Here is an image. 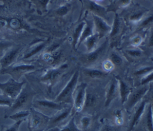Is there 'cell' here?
I'll use <instances>...</instances> for the list:
<instances>
[{
  "mask_svg": "<svg viewBox=\"0 0 153 131\" xmlns=\"http://www.w3.org/2000/svg\"><path fill=\"white\" fill-rule=\"evenodd\" d=\"M36 95L37 93L30 87H23L19 95L14 99L12 105L4 112V118H7L10 115L19 111L29 110Z\"/></svg>",
  "mask_w": 153,
  "mask_h": 131,
  "instance_id": "cell-1",
  "label": "cell"
},
{
  "mask_svg": "<svg viewBox=\"0 0 153 131\" xmlns=\"http://www.w3.org/2000/svg\"><path fill=\"white\" fill-rule=\"evenodd\" d=\"M69 105H71V104L57 102L54 99L35 98L32 102V107L50 117L59 111Z\"/></svg>",
  "mask_w": 153,
  "mask_h": 131,
  "instance_id": "cell-2",
  "label": "cell"
},
{
  "mask_svg": "<svg viewBox=\"0 0 153 131\" xmlns=\"http://www.w3.org/2000/svg\"><path fill=\"white\" fill-rule=\"evenodd\" d=\"M27 117V128L29 131H44L47 129L50 117L31 107Z\"/></svg>",
  "mask_w": 153,
  "mask_h": 131,
  "instance_id": "cell-3",
  "label": "cell"
},
{
  "mask_svg": "<svg viewBox=\"0 0 153 131\" xmlns=\"http://www.w3.org/2000/svg\"><path fill=\"white\" fill-rule=\"evenodd\" d=\"M79 77V72L76 71L72 75L71 78L54 99L56 102L69 103L72 102V97L74 90L77 86Z\"/></svg>",
  "mask_w": 153,
  "mask_h": 131,
  "instance_id": "cell-4",
  "label": "cell"
},
{
  "mask_svg": "<svg viewBox=\"0 0 153 131\" xmlns=\"http://www.w3.org/2000/svg\"><path fill=\"white\" fill-rule=\"evenodd\" d=\"M25 81L19 82L13 78H10L5 83H0V92L3 95L14 99L21 92Z\"/></svg>",
  "mask_w": 153,
  "mask_h": 131,
  "instance_id": "cell-5",
  "label": "cell"
},
{
  "mask_svg": "<svg viewBox=\"0 0 153 131\" xmlns=\"http://www.w3.org/2000/svg\"><path fill=\"white\" fill-rule=\"evenodd\" d=\"M67 64H62L58 67L53 68L48 70L41 77V81L49 85L48 92H51L52 87L55 84L57 80L63 74L68 68Z\"/></svg>",
  "mask_w": 153,
  "mask_h": 131,
  "instance_id": "cell-6",
  "label": "cell"
},
{
  "mask_svg": "<svg viewBox=\"0 0 153 131\" xmlns=\"http://www.w3.org/2000/svg\"><path fill=\"white\" fill-rule=\"evenodd\" d=\"M108 41H105L100 45L91 52L87 53L81 57L82 62L87 65H91L99 61L105 54L108 47Z\"/></svg>",
  "mask_w": 153,
  "mask_h": 131,
  "instance_id": "cell-7",
  "label": "cell"
},
{
  "mask_svg": "<svg viewBox=\"0 0 153 131\" xmlns=\"http://www.w3.org/2000/svg\"><path fill=\"white\" fill-rule=\"evenodd\" d=\"M87 85L85 83H81L79 85H77L72 97L73 108L76 112H79L83 109L84 106L86 92H87Z\"/></svg>",
  "mask_w": 153,
  "mask_h": 131,
  "instance_id": "cell-8",
  "label": "cell"
},
{
  "mask_svg": "<svg viewBox=\"0 0 153 131\" xmlns=\"http://www.w3.org/2000/svg\"><path fill=\"white\" fill-rule=\"evenodd\" d=\"M72 108L73 106L72 105H69L59 111L50 117L47 129L55 127L60 128L62 127V123L70 118Z\"/></svg>",
  "mask_w": 153,
  "mask_h": 131,
  "instance_id": "cell-9",
  "label": "cell"
},
{
  "mask_svg": "<svg viewBox=\"0 0 153 131\" xmlns=\"http://www.w3.org/2000/svg\"><path fill=\"white\" fill-rule=\"evenodd\" d=\"M151 86L148 84L140 85L139 87L134 90V91H131L130 93L126 102V108L128 110H130L132 109L136 104L138 103L140 101L141 99L143 98V97L147 94V93L149 91Z\"/></svg>",
  "mask_w": 153,
  "mask_h": 131,
  "instance_id": "cell-10",
  "label": "cell"
},
{
  "mask_svg": "<svg viewBox=\"0 0 153 131\" xmlns=\"http://www.w3.org/2000/svg\"><path fill=\"white\" fill-rule=\"evenodd\" d=\"M35 66L33 65L19 64L16 65H11L8 68L0 70L1 74H9L13 77V79L17 80L25 73L34 70Z\"/></svg>",
  "mask_w": 153,
  "mask_h": 131,
  "instance_id": "cell-11",
  "label": "cell"
},
{
  "mask_svg": "<svg viewBox=\"0 0 153 131\" xmlns=\"http://www.w3.org/2000/svg\"><path fill=\"white\" fill-rule=\"evenodd\" d=\"M91 16L94 31L98 35L99 39H100L107 34L109 35L111 30V26L108 24L107 21L102 17L93 13H91Z\"/></svg>",
  "mask_w": 153,
  "mask_h": 131,
  "instance_id": "cell-12",
  "label": "cell"
},
{
  "mask_svg": "<svg viewBox=\"0 0 153 131\" xmlns=\"http://www.w3.org/2000/svg\"><path fill=\"white\" fill-rule=\"evenodd\" d=\"M20 51V48L19 47H16L5 52L0 59L1 69H5L12 65L19 55Z\"/></svg>",
  "mask_w": 153,
  "mask_h": 131,
  "instance_id": "cell-13",
  "label": "cell"
},
{
  "mask_svg": "<svg viewBox=\"0 0 153 131\" xmlns=\"http://www.w3.org/2000/svg\"><path fill=\"white\" fill-rule=\"evenodd\" d=\"M118 94H119L118 83L117 78L115 77L110 81L107 86L105 95V106H108L112 101L116 98Z\"/></svg>",
  "mask_w": 153,
  "mask_h": 131,
  "instance_id": "cell-14",
  "label": "cell"
},
{
  "mask_svg": "<svg viewBox=\"0 0 153 131\" xmlns=\"http://www.w3.org/2000/svg\"><path fill=\"white\" fill-rule=\"evenodd\" d=\"M146 105H147V101L146 100H143L140 102V103L139 104L137 108L136 109V111H134L133 115V117L131 120L129 127L127 131H133L134 127L139 124L145 112Z\"/></svg>",
  "mask_w": 153,
  "mask_h": 131,
  "instance_id": "cell-15",
  "label": "cell"
},
{
  "mask_svg": "<svg viewBox=\"0 0 153 131\" xmlns=\"http://www.w3.org/2000/svg\"><path fill=\"white\" fill-rule=\"evenodd\" d=\"M142 125L145 131H153L152 105L148 103L142 116Z\"/></svg>",
  "mask_w": 153,
  "mask_h": 131,
  "instance_id": "cell-16",
  "label": "cell"
},
{
  "mask_svg": "<svg viewBox=\"0 0 153 131\" xmlns=\"http://www.w3.org/2000/svg\"><path fill=\"white\" fill-rule=\"evenodd\" d=\"M116 78L118 83V92L121 102V104H124L126 102L130 93L131 92V90L130 86L127 84L126 81H124L121 78Z\"/></svg>",
  "mask_w": 153,
  "mask_h": 131,
  "instance_id": "cell-17",
  "label": "cell"
},
{
  "mask_svg": "<svg viewBox=\"0 0 153 131\" xmlns=\"http://www.w3.org/2000/svg\"><path fill=\"white\" fill-rule=\"evenodd\" d=\"M95 33L94 31V25L93 23V21L90 20H86L85 21V25L83 28V30L82 31L81 35L80 36V38L78 41L77 48L84 41L90 36L92 35L93 33Z\"/></svg>",
  "mask_w": 153,
  "mask_h": 131,
  "instance_id": "cell-18",
  "label": "cell"
},
{
  "mask_svg": "<svg viewBox=\"0 0 153 131\" xmlns=\"http://www.w3.org/2000/svg\"><path fill=\"white\" fill-rule=\"evenodd\" d=\"M88 9L91 13L105 19L107 16V10L105 7L97 4L94 1H88Z\"/></svg>",
  "mask_w": 153,
  "mask_h": 131,
  "instance_id": "cell-19",
  "label": "cell"
},
{
  "mask_svg": "<svg viewBox=\"0 0 153 131\" xmlns=\"http://www.w3.org/2000/svg\"><path fill=\"white\" fill-rule=\"evenodd\" d=\"M85 25V21L81 22L76 26V27L74 29L72 35V45L74 49H76L77 48L78 41Z\"/></svg>",
  "mask_w": 153,
  "mask_h": 131,
  "instance_id": "cell-20",
  "label": "cell"
},
{
  "mask_svg": "<svg viewBox=\"0 0 153 131\" xmlns=\"http://www.w3.org/2000/svg\"><path fill=\"white\" fill-rule=\"evenodd\" d=\"M83 71L85 75L93 79L100 78L102 77H105L108 75V72H106L103 70H100L93 68H86Z\"/></svg>",
  "mask_w": 153,
  "mask_h": 131,
  "instance_id": "cell-21",
  "label": "cell"
},
{
  "mask_svg": "<svg viewBox=\"0 0 153 131\" xmlns=\"http://www.w3.org/2000/svg\"><path fill=\"white\" fill-rule=\"evenodd\" d=\"M99 40L100 39L98 35L95 32L84 41L87 53L92 51L97 47L98 42Z\"/></svg>",
  "mask_w": 153,
  "mask_h": 131,
  "instance_id": "cell-22",
  "label": "cell"
},
{
  "mask_svg": "<svg viewBox=\"0 0 153 131\" xmlns=\"http://www.w3.org/2000/svg\"><path fill=\"white\" fill-rule=\"evenodd\" d=\"M121 29V22L119 15L117 13H115L113 23L111 26V30L109 34L111 38H113L118 35Z\"/></svg>",
  "mask_w": 153,
  "mask_h": 131,
  "instance_id": "cell-23",
  "label": "cell"
},
{
  "mask_svg": "<svg viewBox=\"0 0 153 131\" xmlns=\"http://www.w3.org/2000/svg\"><path fill=\"white\" fill-rule=\"evenodd\" d=\"M59 131H82L80 127L76 124L74 117L68 120L67 123L60 127Z\"/></svg>",
  "mask_w": 153,
  "mask_h": 131,
  "instance_id": "cell-24",
  "label": "cell"
},
{
  "mask_svg": "<svg viewBox=\"0 0 153 131\" xmlns=\"http://www.w3.org/2000/svg\"><path fill=\"white\" fill-rule=\"evenodd\" d=\"M29 110H22L17 111L12 115H10L8 118L14 120V121H17L19 120L26 121L29 115Z\"/></svg>",
  "mask_w": 153,
  "mask_h": 131,
  "instance_id": "cell-25",
  "label": "cell"
},
{
  "mask_svg": "<svg viewBox=\"0 0 153 131\" xmlns=\"http://www.w3.org/2000/svg\"><path fill=\"white\" fill-rule=\"evenodd\" d=\"M97 96L92 92L87 93L86 92V96H85V100L84 103V108L87 107H92L93 106L97 101Z\"/></svg>",
  "mask_w": 153,
  "mask_h": 131,
  "instance_id": "cell-26",
  "label": "cell"
},
{
  "mask_svg": "<svg viewBox=\"0 0 153 131\" xmlns=\"http://www.w3.org/2000/svg\"><path fill=\"white\" fill-rule=\"evenodd\" d=\"M92 123V118L88 115H83L79 121L80 129L82 131H88Z\"/></svg>",
  "mask_w": 153,
  "mask_h": 131,
  "instance_id": "cell-27",
  "label": "cell"
},
{
  "mask_svg": "<svg viewBox=\"0 0 153 131\" xmlns=\"http://www.w3.org/2000/svg\"><path fill=\"white\" fill-rule=\"evenodd\" d=\"M146 11H136L129 16L128 20L133 23H139L142 19L145 17Z\"/></svg>",
  "mask_w": 153,
  "mask_h": 131,
  "instance_id": "cell-28",
  "label": "cell"
},
{
  "mask_svg": "<svg viewBox=\"0 0 153 131\" xmlns=\"http://www.w3.org/2000/svg\"><path fill=\"white\" fill-rule=\"evenodd\" d=\"M25 120H19L15 121L14 123L11 125H5L2 124L1 126V131H19L20 127Z\"/></svg>",
  "mask_w": 153,
  "mask_h": 131,
  "instance_id": "cell-29",
  "label": "cell"
},
{
  "mask_svg": "<svg viewBox=\"0 0 153 131\" xmlns=\"http://www.w3.org/2000/svg\"><path fill=\"white\" fill-rule=\"evenodd\" d=\"M153 71V65L151 66H145L137 69L134 74L137 77H142V78L149 74Z\"/></svg>",
  "mask_w": 153,
  "mask_h": 131,
  "instance_id": "cell-30",
  "label": "cell"
},
{
  "mask_svg": "<svg viewBox=\"0 0 153 131\" xmlns=\"http://www.w3.org/2000/svg\"><path fill=\"white\" fill-rule=\"evenodd\" d=\"M126 53L133 58H138L143 55V51L138 47H133L126 50Z\"/></svg>",
  "mask_w": 153,
  "mask_h": 131,
  "instance_id": "cell-31",
  "label": "cell"
},
{
  "mask_svg": "<svg viewBox=\"0 0 153 131\" xmlns=\"http://www.w3.org/2000/svg\"><path fill=\"white\" fill-rule=\"evenodd\" d=\"M109 59L112 62L114 66H121L123 62V58L118 53L114 51L110 54Z\"/></svg>",
  "mask_w": 153,
  "mask_h": 131,
  "instance_id": "cell-32",
  "label": "cell"
},
{
  "mask_svg": "<svg viewBox=\"0 0 153 131\" xmlns=\"http://www.w3.org/2000/svg\"><path fill=\"white\" fill-rule=\"evenodd\" d=\"M153 23V14L145 16L138 23L140 28H145Z\"/></svg>",
  "mask_w": 153,
  "mask_h": 131,
  "instance_id": "cell-33",
  "label": "cell"
},
{
  "mask_svg": "<svg viewBox=\"0 0 153 131\" xmlns=\"http://www.w3.org/2000/svg\"><path fill=\"white\" fill-rule=\"evenodd\" d=\"M44 47H45V44H41L35 47L33 49H32L30 51H29L27 53H26L24 55L23 59H29V58L35 56V54H36L39 52H40L44 48Z\"/></svg>",
  "mask_w": 153,
  "mask_h": 131,
  "instance_id": "cell-34",
  "label": "cell"
},
{
  "mask_svg": "<svg viewBox=\"0 0 153 131\" xmlns=\"http://www.w3.org/2000/svg\"><path fill=\"white\" fill-rule=\"evenodd\" d=\"M14 99L0 93V106H5L10 107L13 102Z\"/></svg>",
  "mask_w": 153,
  "mask_h": 131,
  "instance_id": "cell-35",
  "label": "cell"
},
{
  "mask_svg": "<svg viewBox=\"0 0 153 131\" xmlns=\"http://www.w3.org/2000/svg\"><path fill=\"white\" fill-rule=\"evenodd\" d=\"M143 41V38L141 35L137 34L132 36L130 39L131 45L133 47H138Z\"/></svg>",
  "mask_w": 153,
  "mask_h": 131,
  "instance_id": "cell-36",
  "label": "cell"
},
{
  "mask_svg": "<svg viewBox=\"0 0 153 131\" xmlns=\"http://www.w3.org/2000/svg\"><path fill=\"white\" fill-rule=\"evenodd\" d=\"M114 65L112 63V62L108 59L105 60L102 63V69L104 71L108 72L112 71L114 68Z\"/></svg>",
  "mask_w": 153,
  "mask_h": 131,
  "instance_id": "cell-37",
  "label": "cell"
},
{
  "mask_svg": "<svg viewBox=\"0 0 153 131\" xmlns=\"http://www.w3.org/2000/svg\"><path fill=\"white\" fill-rule=\"evenodd\" d=\"M112 1L115 7L118 8H124L130 4L131 0H113Z\"/></svg>",
  "mask_w": 153,
  "mask_h": 131,
  "instance_id": "cell-38",
  "label": "cell"
},
{
  "mask_svg": "<svg viewBox=\"0 0 153 131\" xmlns=\"http://www.w3.org/2000/svg\"><path fill=\"white\" fill-rule=\"evenodd\" d=\"M152 81H153V71L147 75L142 78L140 81V85L148 84Z\"/></svg>",
  "mask_w": 153,
  "mask_h": 131,
  "instance_id": "cell-39",
  "label": "cell"
},
{
  "mask_svg": "<svg viewBox=\"0 0 153 131\" xmlns=\"http://www.w3.org/2000/svg\"><path fill=\"white\" fill-rule=\"evenodd\" d=\"M99 131H123L120 128L110 124H104Z\"/></svg>",
  "mask_w": 153,
  "mask_h": 131,
  "instance_id": "cell-40",
  "label": "cell"
},
{
  "mask_svg": "<svg viewBox=\"0 0 153 131\" xmlns=\"http://www.w3.org/2000/svg\"><path fill=\"white\" fill-rule=\"evenodd\" d=\"M69 11V8L67 5H62L57 10V13L58 15L60 16H63L66 15Z\"/></svg>",
  "mask_w": 153,
  "mask_h": 131,
  "instance_id": "cell-41",
  "label": "cell"
},
{
  "mask_svg": "<svg viewBox=\"0 0 153 131\" xmlns=\"http://www.w3.org/2000/svg\"><path fill=\"white\" fill-rule=\"evenodd\" d=\"M11 45V44L8 42H0V57L1 58L5 53V50Z\"/></svg>",
  "mask_w": 153,
  "mask_h": 131,
  "instance_id": "cell-42",
  "label": "cell"
},
{
  "mask_svg": "<svg viewBox=\"0 0 153 131\" xmlns=\"http://www.w3.org/2000/svg\"><path fill=\"white\" fill-rule=\"evenodd\" d=\"M148 45L149 47H153V30L151 31L148 39Z\"/></svg>",
  "mask_w": 153,
  "mask_h": 131,
  "instance_id": "cell-43",
  "label": "cell"
},
{
  "mask_svg": "<svg viewBox=\"0 0 153 131\" xmlns=\"http://www.w3.org/2000/svg\"><path fill=\"white\" fill-rule=\"evenodd\" d=\"M50 0H39V2L41 4V5L44 7H45L47 5V4L48 3Z\"/></svg>",
  "mask_w": 153,
  "mask_h": 131,
  "instance_id": "cell-44",
  "label": "cell"
},
{
  "mask_svg": "<svg viewBox=\"0 0 153 131\" xmlns=\"http://www.w3.org/2000/svg\"><path fill=\"white\" fill-rule=\"evenodd\" d=\"M60 129V127H53V128H50V129H46V130H44V131H59Z\"/></svg>",
  "mask_w": 153,
  "mask_h": 131,
  "instance_id": "cell-45",
  "label": "cell"
},
{
  "mask_svg": "<svg viewBox=\"0 0 153 131\" xmlns=\"http://www.w3.org/2000/svg\"><path fill=\"white\" fill-rule=\"evenodd\" d=\"M151 99H152V101L153 103V90H152V92H151Z\"/></svg>",
  "mask_w": 153,
  "mask_h": 131,
  "instance_id": "cell-46",
  "label": "cell"
},
{
  "mask_svg": "<svg viewBox=\"0 0 153 131\" xmlns=\"http://www.w3.org/2000/svg\"><path fill=\"white\" fill-rule=\"evenodd\" d=\"M152 116H153V106H152Z\"/></svg>",
  "mask_w": 153,
  "mask_h": 131,
  "instance_id": "cell-47",
  "label": "cell"
},
{
  "mask_svg": "<svg viewBox=\"0 0 153 131\" xmlns=\"http://www.w3.org/2000/svg\"><path fill=\"white\" fill-rule=\"evenodd\" d=\"M111 1H113V0H111Z\"/></svg>",
  "mask_w": 153,
  "mask_h": 131,
  "instance_id": "cell-48",
  "label": "cell"
},
{
  "mask_svg": "<svg viewBox=\"0 0 153 131\" xmlns=\"http://www.w3.org/2000/svg\"><path fill=\"white\" fill-rule=\"evenodd\" d=\"M98 1H100V0H98Z\"/></svg>",
  "mask_w": 153,
  "mask_h": 131,
  "instance_id": "cell-49",
  "label": "cell"
}]
</instances>
